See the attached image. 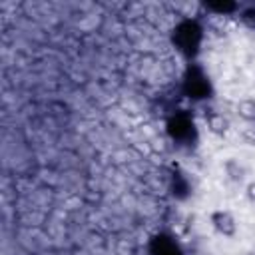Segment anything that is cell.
<instances>
[{"instance_id": "6da1fadb", "label": "cell", "mask_w": 255, "mask_h": 255, "mask_svg": "<svg viewBox=\"0 0 255 255\" xmlns=\"http://www.w3.org/2000/svg\"><path fill=\"white\" fill-rule=\"evenodd\" d=\"M171 42L175 46V50L185 56L187 60L193 62V58L199 54L201 42H203V28L195 18H185L181 20L173 32H171Z\"/></svg>"}, {"instance_id": "7a4b0ae2", "label": "cell", "mask_w": 255, "mask_h": 255, "mask_svg": "<svg viewBox=\"0 0 255 255\" xmlns=\"http://www.w3.org/2000/svg\"><path fill=\"white\" fill-rule=\"evenodd\" d=\"M183 94L193 102H205L213 96V86L209 82V76L197 62H189V66L185 68Z\"/></svg>"}, {"instance_id": "3957f363", "label": "cell", "mask_w": 255, "mask_h": 255, "mask_svg": "<svg viewBox=\"0 0 255 255\" xmlns=\"http://www.w3.org/2000/svg\"><path fill=\"white\" fill-rule=\"evenodd\" d=\"M167 133L173 141H179V143H187L195 137V124H193V118L185 112H177L169 118L167 122Z\"/></svg>"}, {"instance_id": "277c9868", "label": "cell", "mask_w": 255, "mask_h": 255, "mask_svg": "<svg viewBox=\"0 0 255 255\" xmlns=\"http://www.w3.org/2000/svg\"><path fill=\"white\" fill-rule=\"evenodd\" d=\"M209 223L211 227L223 235V237H235L237 235V219L229 209H215L209 213Z\"/></svg>"}, {"instance_id": "5b68a950", "label": "cell", "mask_w": 255, "mask_h": 255, "mask_svg": "<svg viewBox=\"0 0 255 255\" xmlns=\"http://www.w3.org/2000/svg\"><path fill=\"white\" fill-rule=\"evenodd\" d=\"M149 253L151 255H183L179 243L171 235H165V233H159V235H153L151 237V241H149Z\"/></svg>"}, {"instance_id": "8992f818", "label": "cell", "mask_w": 255, "mask_h": 255, "mask_svg": "<svg viewBox=\"0 0 255 255\" xmlns=\"http://www.w3.org/2000/svg\"><path fill=\"white\" fill-rule=\"evenodd\" d=\"M205 124L213 135H225L229 129V118L219 110H205Z\"/></svg>"}, {"instance_id": "52a82bcc", "label": "cell", "mask_w": 255, "mask_h": 255, "mask_svg": "<svg viewBox=\"0 0 255 255\" xmlns=\"http://www.w3.org/2000/svg\"><path fill=\"white\" fill-rule=\"evenodd\" d=\"M223 171H225V177L229 181H233V183H243L245 175H247L245 165L235 157H229V159L223 161Z\"/></svg>"}, {"instance_id": "ba28073f", "label": "cell", "mask_w": 255, "mask_h": 255, "mask_svg": "<svg viewBox=\"0 0 255 255\" xmlns=\"http://www.w3.org/2000/svg\"><path fill=\"white\" fill-rule=\"evenodd\" d=\"M235 114L245 122V124H255V100L253 98H243L235 104Z\"/></svg>"}, {"instance_id": "9c48e42d", "label": "cell", "mask_w": 255, "mask_h": 255, "mask_svg": "<svg viewBox=\"0 0 255 255\" xmlns=\"http://www.w3.org/2000/svg\"><path fill=\"white\" fill-rule=\"evenodd\" d=\"M189 191H191V185H189L187 177H185L183 173L175 171V173L171 175V193H173V197L185 199V197L189 195Z\"/></svg>"}, {"instance_id": "30bf717a", "label": "cell", "mask_w": 255, "mask_h": 255, "mask_svg": "<svg viewBox=\"0 0 255 255\" xmlns=\"http://www.w3.org/2000/svg\"><path fill=\"white\" fill-rule=\"evenodd\" d=\"M205 8L217 16H229L233 12H239V4L231 2V0H217V2H209L205 4Z\"/></svg>"}, {"instance_id": "8fae6325", "label": "cell", "mask_w": 255, "mask_h": 255, "mask_svg": "<svg viewBox=\"0 0 255 255\" xmlns=\"http://www.w3.org/2000/svg\"><path fill=\"white\" fill-rule=\"evenodd\" d=\"M237 14H239V20H241L247 28L255 30V4H247V6L239 8Z\"/></svg>"}, {"instance_id": "7c38bea8", "label": "cell", "mask_w": 255, "mask_h": 255, "mask_svg": "<svg viewBox=\"0 0 255 255\" xmlns=\"http://www.w3.org/2000/svg\"><path fill=\"white\" fill-rule=\"evenodd\" d=\"M241 135H243V139H245L249 145H255V124H247V126L241 129Z\"/></svg>"}, {"instance_id": "4fadbf2b", "label": "cell", "mask_w": 255, "mask_h": 255, "mask_svg": "<svg viewBox=\"0 0 255 255\" xmlns=\"http://www.w3.org/2000/svg\"><path fill=\"white\" fill-rule=\"evenodd\" d=\"M245 193H247L249 201H251V203H255V181H249V183H247V187H245Z\"/></svg>"}]
</instances>
